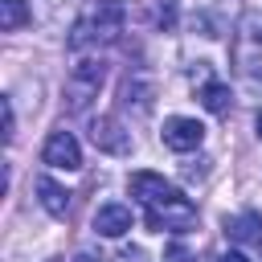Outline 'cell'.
Returning <instances> with one entry per match:
<instances>
[{
	"instance_id": "cell-1",
	"label": "cell",
	"mask_w": 262,
	"mask_h": 262,
	"mask_svg": "<svg viewBox=\"0 0 262 262\" xmlns=\"http://www.w3.org/2000/svg\"><path fill=\"white\" fill-rule=\"evenodd\" d=\"M123 20H127V8H123L119 0H98V4L90 8V16L78 20L70 45H74V49H82V45H106V41H115V37L123 33Z\"/></svg>"
},
{
	"instance_id": "cell-2",
	"label": "cell",
	"mask_w": 262,
	"mask_h": 262,
	"mask_svg": "<svg viewBox=\"0 0 262 262\" xmlns=\"http://www.w3.org/2000/svg\"><path fill=\"white\" fill-rule=\"evenodd\" d=\"M147 229L151 233H188V229H196V205L176 188L172 196H160V201H151L147 205Z\"/></svg>"
},
{
	"instance_id": "cell-3",
	"label": "cell",
	"mask_w": 262,
	"mask_h": 262,
	"mask_svg": "<svg viewBox=\"0 0 262 262\" xmlns=\"http://www.w3.org/2000/svg\"><path fill=\"white\" fill-rule=\"evenodd\" d=\"M90 143L106 156H131V131H123V123L111 115L90 119Z\"/></svg>"
},
{
	"instance_id": "cell-4",
	"label": "cell",
	"mask_w": 262,
	"mask_h": 262,
	"mask_svg": "<svg viewBox=\"0 0 262 262\" xmlns=\"http://www.w3.org/2000/svg\"><path fill=\"white\" fill-rule=\"evenodd\" d=\"M102 78H106V66H102L98 57H82V61L70 70V98H74V106H86L90 94H98Z\"/></svg>"
},
{
	"instance_id": "cell-5",
	"label": "cell",
	"mask_w": 262,
	"mask_h": 262,
	"mask_svg": "<svg viewBox=\"0 0 262 262\" xmlns=\"http://www.w3.org/2000/svg\"><path fill=\"white\" fill-rule=\"evenodd\" d=\"M41 160H45L49 168L78 172V168H82V147H78V139H74L70 131H53V135L45 139V147H41Z\"/></svg>"
},
{
	"instance_id": "cell-6",
	"label": "cell",
	"mask_w": 262,
	"mask_h": 262,
	"mask_svg": "<svg viewBox=\"0 0 262 262\" xmlns=\"http://www.w3.org/2000/svg\"><path fill=\"white\" fill-rule=\"evenodd\" d=\"M201 143H205V127L196 119H184V115L164 119V147H172V151H196Z\"/></svg>"
},
{
	"instance_id": "cell-7",
	"label": "cell",
	"mask_w": 262,
	"mask_h": 262,
	"mask_svg": "<svg viewBox=\"0 0 262 262\" xmlns=\"http://www.w3.org/2000/svg\"><path fill=\"white\" fill-rule=\"evenodd\" d=\"M127 188H131V196H139L143 205H151V201H160V196H172V192H176V184H172V180H164L160 172H131V176H127Z\"/></svg>"
},
{
	"instance_id": "cell-8",
	"label": "cell",
	"mask_w": 262,
	"mask_h": 262,
	"mask_svg": "<svg viewBox=\"0 0 262 262\" xmlns=\"http://www.w3.org/2000/svg\"><path fill=\"white\" fill-rule=\"evenodd\" d=\"M94 229H98L102 237H123V233L131 229V209L119 205V201L98 205V213H94Z\"/></svg>"
},
{
	"instance_id": "cell-9",
	"label": "cell",
	"mask_w": 262,
	"mask_h": 262,
	"mask_svg": "<svg viewBox=\"0 0 262 262\" xmlns=\"http://www.w3.org/2000/svg\"><path fill=\"white\" fill-rule=\"evenodd\" d=\"M225 237L229 242H242V246H262V213H237V217H225Z\"/></svg>"
},
{
	"instance_id": "cell-10",
	"label": "cell",
	"mask_w": 262,
	"mask_h": 262,
	"mask_svg": "<svg viewBox=\"0 0 262 262\" xmlns=\"http://www.w3.org/2000/svg\"><path fill=\"white\" fill-rule=\"evenodd\" d=\"M33 188H37V196H41V205H45V213H49V217H57V221H61V217L70 213V192H66L53 176H37V180H33Z\"/></svg>"
},
{
	"instance_id": "cell-11",
	"label": "cell",
	"mask_w": 262,
	"mask_h": 262,
	"mask_svg": "<svg viewBox=\"0 0 262 262\" xmlns=\"http://www.w3.org/2000/svg\"><path fill=\"white\" fill-rule=\"evenodd\" d=\"M201 102H205V111H213V115H229L233 94H229L225 82H201Z\"/></svg>"
},
{
	"instance_id": "cell-12",
	"label": "cell",
	"mask_w": 262,
	"mask_h": 262,
	"mask_svg": "<svg viewBox=\"0 0 262 262\" xmlns=\"http://www.w3.org/2000/svg\"><path fill=\"white\" fill-rule=\"evenodd\" d=\"M25 20H29V8H25V0H0V29H4V33L20 29Z\"/></svg>"
},
{
	"instance_id": "cell-13",
	"label": "cell",
	"mask_w": 262,
	"mask_h": 262,
	"mask_svg": "<svg viewBox=\"0 0 262 262\" xmlns=\"http://www.w3.org/2000/svg\"><path fill=\"white\" fill-rule=\"evenodd\" d=\"M4 139H16V115H12V98H4Z\"/></svg>"
},
{
	"instance_id": "cell-14",
	"label": "cell",
	"mask_w": 262,
	"mask_h": 262,
	"mask_svg": "<svg viewBox=\"0 0 262 262\" xmlns=\"http://www.w3.org/2000/svg\"><path fill=\"white\" fill-rule=\"evenodd\" d=\"M160 25H164V29L176 25V0H160Z\"/></svg>"
},
{
	"instance_id": "cell-15",
	"label": "cell",
	"mask_w": 262,
	"mask_h": 262,
	"mask_svg": "<svg viewBox=\"0 0 262 262\" xmlns=\"http://www.w3.org/2000/svg\"><path fill=\"white\" fill-rule=\"evenodd\" d=\"M115 262H143V250H135V246H131V250H123Z\"/></svg>"
},
{
	"instance_id": "cell-16",
	"label": "cell",
	"mask_w": 262,
	"mask_h": 262,
	"mask_svg": "<svg viewBox=\"0 0 262 262\" xmlns=\"http://www.w3.org/2000/svg\"><path fill=\"white\" fill-rule=\"evenodd\" d=\"M217 262H250V258H246V254H237V250H225Z\"/></svg>"
},
{
	"instance_id": "cell-17",
	"label": "cell",
	"mask_w": 262,
	"mask_h": 262,
	"mask_svg": "<svg viewBox=\"0 0 262 262\" xmlns=\"http://www.w3.org/2000/svg\"><path fill=\"white\" fill-rule=\"evenodd\" d=\"M78 262H102V258H98L94 250H82V254H78Z\"/></svg>"
},
{
	"instance_id": "cell-18",
	"label": "cell",
	"mask_w": 262,
	"mask_h": 262,
	"mask_svg": "<svg viewBox=\"0 0 262 262\" xmlns=\"http://www.w3.org/2000/svg\"><path fill=\"white\" fill-rule=\"evenodd\" d=\"M254 131H258V139H262V111H258V119H254Z\"/></svg>"
}]
</instances>
